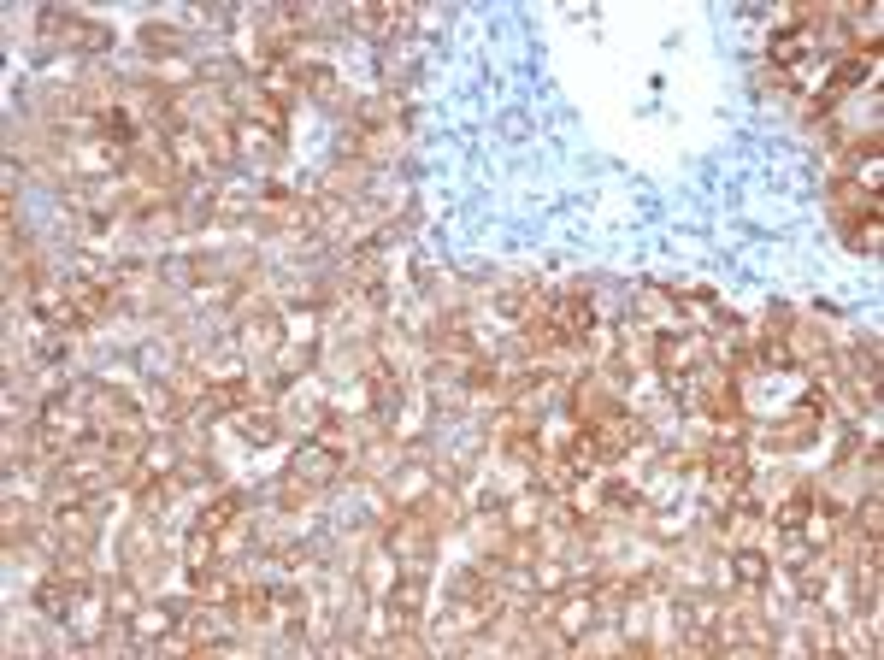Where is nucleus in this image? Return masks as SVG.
Instances as JSON below:
<instances>
[{
	"instance_id": "obj_1",
	"label": "nucleus",
	"mask_w": 884,
	"mask_h": 660,
	"mask_svg": "<svg viewBox=\"0 0 884 660\" xmlns=\"http://www.w3.org/2000/svg\"><path fill=\"white\" fill-rule=\"evenodd\" d=\"M737 578H743V584H761V560L743 554V560H737Z\"/></svg>"
}]
</instances>
